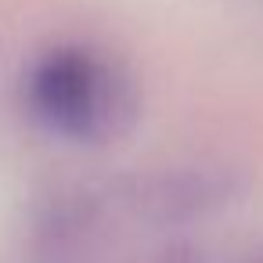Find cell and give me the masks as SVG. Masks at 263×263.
<instances>
[{
    "instance_id": "6da1fadb",
    "label": "cell",
    "mask_w": 263,
    "mask_h": 263,
    "mask_svg": "<svg viewBox=\"0 0 263 263\" xmlns=\"http://www.w3.org/2000/svg\"><path fill=\"white\" fill-rule=\"evenodd\" d=\"M22 101L36 126L72 144H112L141 116L134 72L90 44L47 47L22 80Z\"/></svg>"
},
{
    "instance_id": "7a4b0ae2",
    "label": "cell",
    "mask_w": 263,
    "mask_h": 263,
    "mask_svg": "<svg viewBox=\"0 0 263 263\" xmlns=\"http://www.w3.org/2000/svg\"><path fill=\"white\" fill-rule=\"evenodd\" d=\"M116 216L144 227H191L234 205L245 195V177L238 166L223 162H187L162 166L148 173L123 177L105 187Z\"/></svg>"
}]
</instances>
